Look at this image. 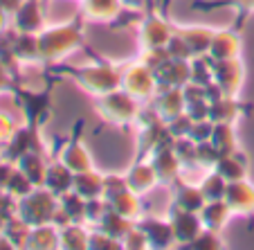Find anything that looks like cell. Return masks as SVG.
I'll return each instance as SVG.
<instances>
[{
    "label": "cell",
    "mask_w": 254,
    "mask_h": 250,
    "mask_svg": "<svg viewBox=\"0 0 254 250\" xmlns=\"http://www.w3.org/2000/svg\"><path fill=\"white\" fill-rule=\"evenodd\" d=\"M11 25L20 34H36L43 27V7L39 0H23V5L11 14Z\"/></svg>",
    "instance_id": "cell-7"
},
{
    "label": "cell",
    "mask_w": 254,
    "mask_h": 250,
    "mask_svg": "<svg viewBox=\"0 0 254 250\" xmlns=\"http://www.w3.org/2000/svg\"><path fill=\"white\" fill-rule=\"evenodd\" d=\"M61 163L65 165L72 173H81V171L92 169V160H90V156H88V151L83 149L79 133L72 138L70 145L61 149Z\"/></svg>",
    "instance_id": "cell-13"
},
{
    "label": "cell",
    "mask_w": 254,
    "mask_h": 250,
    "mask_svg": "<svg viewBox=\"0 0 254 250\" xmlns=\"http://www.w3.org/2000/svg\"><path fill=\"white\" fill-rule=\"evenodd\" d=\"M205 196H202L200 187L196 185H187V183H178L173 187V205L180 210H189V212H200V207L205 205Z\"/></svg>",
    "instance_id": "cell-16"
},
{
    "label": "cell",
    "mask_w": 254,
    "mask_h": 250,
    "mask_svg": "<svg viewBox=\"0 0 254 250\" xmlns=\"http://www.w3.org/2000/svg\"><path fill=\"white\" fill-rule=\"evenodd\" d=\"M52 73H67L70 77H74L79 82V86L83 90L92 92V95H106V92H113L120 88L122 83V75L117 73L113 66L101 59V63H95V66H86V68H52Z\"/></svg>",
    "instance_id": "cell-1"
},
{
    "label": "cell",
    "mask_w": 254,
    "mask_h": 250,
    "mask_svg": "<svg viewBox=\"0 0 254 250\" xmlns=\"http://www.w3.org/2000/svg\"><path fill=\"white\" fill-rule=\"evenodd\" d=\"M122 2L120 0H86L83 2V11H88L90 20H113L122 14Z\"/></svg>",
    "instance_id": "cell-17"
},
{
    "label": "cell",
    "mask_w": 254,
    "mask_h": 250,
    "mask_svg": "<svg viewBox=\"0 0 254 250\" xmlns=\"http://www.w3.org/2000/svg\"><path fill=\"white\" fill-rule=\"evenodd\" d=\"M97 108H99L101 117L108 120L111 124H117V126H126L130 122L137 120L139 115V104L133 95L128 92H106V95H99L97 97Z\"/></svg>",
    "instance_id": "cell-4"
},
{
    "label": "cell",
    "mask_w": 254,
    "mask_h": 250,
    "mask_svg": "<svg viewBox=\"0 0 254 250\" xmlns=\"http://www.w3.org/2000/svg\"><path fill=\"white\" fill-rule=\"evenodd\" d=\"M211 57L218 61V59H234L241 52V39L236 29H223V32H216L214 39L209 45Z\"/></svg>",
    "instance_id": "cell-14"
},
{
    "label": "cell",
    "mask_w": 254,
    "mask_h": 250,
    "mask_svg": "<svg viewBox=\"0 0 254 250\" xmlns=\"http://www.w3.org/2000/svg\"><path fill=\"white\" fill-rule=\"evenodd\" d=\"M153 104H155V113H158L164 122H171L183 115L185 95L180 88H164V92H160V95L155 97Z\"/></svg>",
    "instance_id": "cell-12"
},
{
    "label": "cell",
    "mask_w": 254,
    "mask_h": 250,
    "mask_svg": "<svg viewBox=\"0 0 254 250\" xmlns=\"http://www.w3.org/2000/svg\"><path fill=\"white\" fill-rule=\"evenodd\" d=\"M126 183H128V187L139 196V194L151 192V189H153V185L160 183V178H158V173H155V169H153V165H151V163H137L128 171Z\"/></svg>",
    "instance_id": "cell-15"
},
{
    "label": "cell",
    "mask_w": 254,
    "mask_h": 250,
    "mask_svg": "<svg viewBox=\"0 0 254 250\" xmlns=\"http://www.w3.org/2000/svg\"><path fill=\"white\" fill-rule=\"evenodd\" d=\"M139 41L142 45L149 48H162L171 41V27L162 16L151 14L146 20H142V27H139Z\"/></svg>",
    "instance_id": "cell-9"
},
{
    "label": "cell",
    "mask_w": 254,
    "mask_h": 250,
    "mask_svg": "<svg viewBox=\"0 0 254 250\" xmlns=\"http://www.w3.org/2000/svg\"><path fill=\"white\" fill-rule=\"evenodd\" d=\"M16 131H18V126H16V120L9 115V113H2V111H0V145L5 147L7 142L14 138Z\"/></svg>",
    "instance_id": "cell-19"
},
{
    "label": "cell",
    "mask_w": 254,
    "mask_h": 250,
    "mask_svg": "<svg viewBox=\"0 0 254 250\" xmlns=\"http://www.w3.org/2000/svg\"><path fill=\"white\" fill-rule=\"evenodd\" d=\"M122 86L128 95H133L135 99H151L158 88V79L153 77L151 68L146 63H130L122 75Z\"/></svg>",
    "instance_id": "cell-6"
},
{
    "label": "cell",
    "mask_w": 254,
    "mask_h": 250,
    "mask_svg": "<svg viewBox=\"0 0 254 250\" xmlns=\"http://www.w3.org/2000/svg\"><path fill=\"white\" fill-rule=\"evenodd\" d=\"M81 27L77 25H65V27H54L48 29L39 36L41 43V54H43L45 63H54L59 59L67 57L72 50H77L81 43Z\"/></svg>",
    "instance_id": "cell-3"
},
{
    "label": "cell",
    "mask_w": 254,
    "mask_h": 250,
    "mask_svg": "<svg viewBox=\"0 0 254 250\" xmlns=\"http://www.w3.org/2000/svg\"><path fill=\"white\" fill-rule=\"evenodd\" d=\"M14 165H11V160H7L5 156L0 158V189H5L7 187V183H9V178H11V173H14Z\"/></svg>",
    "instance_id": "cell-20"
},
{
    "label": "cell",
    "mask_w": 254,
    "mask_h": 250,
    "mask_svg": "<svg viewBox=\"0 0 254 250\" xmlns=\"http://www.w3.org/2000/svg\"><path fill=\"white\" fill-rule=\"evenodd\" d=\"M225 198H227V205H230L232 214H239V217L254 214V185H250L245 178L227 185Z\"/></svg>",
    "instance_id": "cell-8"
},
{
    "label": "cell",
    "mask_w": 254,
    "mask_h": 250,
    "mask_svg": "<svg viewBox=\"0 0 254 250\" xmlns=\"http://www.w3.org/2000/svg\"><path fill=\"white\" fill-rule=\"evenodd\" d=\"M142 228L144 237H146V248H169L176 241L171 221H162V219H142L137 223Z\"/></svg>",
    "instance_id": "cell-10"
},
{
    "label": "cell",
    "mask_w": 254,
    "mask_h": 250,
    "mask_svg": "<svg viewBox=\"0 0 254 250\" xmlns=\"http://www.w3.org/2000/svg\"><path fill=\"white\" fill-rule=\"evenodd\" d=\"M20 5H23V0H0V7L5 11H9V14H14Z\"/></svg>",
    "instance_id": "cell-22"
},
{
    "label": "cell",
    "mask_w": 254,
    "mask_h": 250,
    "mask_svg": "<svg viewBox=\"0 0 254 250\" xmlns=\"http://www.w3.org/2000/svg\"><path fill=\"white\" fill-rule=\"evenodd\" d=\"M59 196H52L50 189L34 187L29 194H25L23 198H18V207H16V217L20 221H25L29 228L43 226V223L54 221L59 210Z\"/></svg>",
    "instance_id": "cell-2"
},
{
    "label": "cell",
    "mask_w": 254,
    "mask_h": 250,
    "mask_svg": "<svg viewBox=\"0 0 254 250\" xmlns=\"http://www.w3.org/2000/svg\"><path fill=\"white\" fill-rule=\"evenodd\" d=\"M211 63V83L218 88L221 95L234 97L236 92L243 86V63L239 57L234 59H218V61H209Z\"/></svg>",
    "instance_id": "cell-5"
},
{
    "label": "cell",
    "mask_w": 254,
    "mask_h": 250,
    "mask_svg": "<svg viewBox=\"0 0 254 250\" xmlns=\"http://www.w3.org/2000/svg\"><path fill=\"white\" fill-rule=\"evenodd\" d=\"M221 5H232V7H236V9H241V18H239L236 27H241L245 16H250L254 11V0H196V2H193L196 9H214V7H221Z\"/></svg>",
    "instance_id": "cell-18"
},
{
    "label": "cell",
    "mask_w": 254,
    "mask_h": 250,
    "mask_svg": "<svg viewBox=\"0 0 254 250\" xmlns=\"http://www.w3.org/2000/svg\"><path fill=\"white\" fill-rule=\"evenodd\" d=\"M200 221H202V228L205 230H211V232H221L223 228L227 226V219L232 217V210L227 205V201L218 198V201H207L205 205L200 207Z\"/></svg>",
    "instance_id": "cell-11"
},
{
    "label": "cell",
    "mask_w": 254,
    "mask_h": 250,
    "mask_svg": "<svg viewBox=\"0 0 254 250\" xmlns=\"http://www.w3.org/2000/svg\"><path fill=\"white\" fill-rule=\"evenodd\" d=\"M9 23H11V14L9 11H5L2 7H0V34L2 32H7V27H9Z\"/></svg>",
    "instance_id": "cell-23"
},
{
    "label": "cell",
    "mask_w": 254,
    "mask_h": 250,
    "mask_svg": "<svg viewBox=\"0 0 254 250\" xmlns=\"http://www.w3.org/2000/svg\"><path fill=\"white\" fill-rule=\"evenodd\" d=\"M9 90H16V88H14V79H11L9 70L0 63V92H9Z\"/></svg>",
    "instance_id": "cell-21"
}]
</instances>
